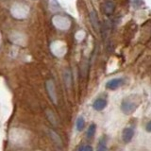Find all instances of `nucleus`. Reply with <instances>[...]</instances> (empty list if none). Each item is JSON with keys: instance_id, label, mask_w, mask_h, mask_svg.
I'll use <instances>...</instances> for the list:
<instances>
[{"instance_id": "f257e3e1", "label": "nucleus", "mask_w": 151, "mask_h": 151, "mask_svg": "<svg viewBox=\"0 0 151 151\" xmlns=\"http://www.w3.org/2000/svg\"><path fill=\"white\" fill-rule=\"evenodd\" d=\"M141 97L138 94H130L125 97L121 103V111L126 115H130L138 109L141 104Z\"/></svg>"}, {"instance_id": "f03ea898", "label": "nucleus", "mask_w": 151, "mask_h": 151, "mask_svg": "<svg viewBox=\"0 0 151 151\" xmlns=\"http://www.w3.org/2000/svg\"><path fill=\"white\" fill-rule=\"evenodd\" d=\"M124 84V78H111L106 83V88L111 91H114V90L120 88L122 85Z\"/></svg>"}, {"instance_id": "7ed1b4c3", "label": "nucleus", "mask_w": 151, "mask_h": 151, "mask_svg": "<svg viewBox=\"0 0 151 151\" xmlns=\"http://www.w3.org/2000/svg\"><path fill=\"white\" fill-rule=\"evenodd\" d=\"M46 91L48 93L50 98L52 99L53 103H57V93H56V89L55 85L52 80H47L46 81Z\"/></svg>"}, {"instance_id": "20e7f679", "label": "nucleus", "mask_w": 151, "mask_h": 151, "mask_svg": "<svg viewBox=\"0 0 151 151\" xmlns=\"http://www.w3.org/2000/svg\"><path fill=\"white\" fill-rule=\"evenodd\" d=\"M134 136V130L131 127H125L122 131V140L124 143L127 144L132 140Z\"/></svg>"}, {"instance_id": "39448f33", "label": "nucleus", "mask_w": 151, "mask_h": 151, "mask_svg": "<svg viewBox=\"0 0 151 151\" xmlns=\"http://www.w3.org/2000/svg\"><path fill=\"white\" fill-rule=\"evenodd\" d=\"M107 104L108 102L105 98H97L96 99V101L93 102V110H96L97 111H101L107 107Z\"/></svg>"}, {"instance_id": "423d86ee", "label": "nucleus", "mask_w": 151, "mask_h": 151, "mask_svg": "<svg viewBox=\"0 0 151 151\" xmlns=\"http://www.w3.org/2000/svg\"><path fill=\"white\" fill-rule=\"evenodd\" d=\"M115 9V4L111 0H107L103 4V11L107 15H111Z\"/></svg>"}, {"instance_id": "0eeeda50", "label": "nucleus", "mask_w": 151, "mask_h": 151, "mask_svg": "<svg viewBox=\"0 0 151 151\" xmlns=\"http://www.w3.org/2000/svg\"><path fill=\"white\" fill-rule=\"evenodd\" d=\"M90 18H91V22H92V25H93V28L96 31H98L99 30V20H98L96 13L94 12H92L91 15H90Z\"/></svg>"}, {"instance_id": "6e6552de", "label": "nucleus", "mask_w": 151, "mask_h": 151, "mask_svg": "<svg viewBox=\"0 0 151 151\" xmlns=\"http://www.w3.org/2000/svg\"><path fill=\"white\" fill-rule=\"evenodd\" d=\"M108 150V146H107V140L106 138H102L99 140L98 145H97V148L96 151H107Z\"/></svg>"}, {"instance_id": "1a4fd4ad", "label": "nucleus", "mask_w": 151, "mask_h": 151, "mask_svg": "<svg viewBox=\"0 0 151 151\" xmlns=\"http://www.w3.org/2000/svg\"><path fill=\"white\" fill-rule=\"evenodd\" d=\"M96 124H91L88 127V130L86 132V136L88 139H91L93 138V137L94 136V134H96Z\"/></svg>"}, {"instance_id": "9d476101", "label": "nucleus", "mask_w": 151, "mask_h": 151, "mask_svg": "<svg viewBox=\"0 0 151 151\" xmlns=\"http://www.w3.org/2000/svg\"><path fill=\"white\" fill-rule=\"evenodd\" d=\"M85 127V120L82 116H79L78 119H77V122H76V127H77L78 131H81L83 130Z\"/></svg>"}, {"instance_id": "9b49d317", "label": "nucleus", "mask_w": 151, "mask_h": 151, "mask_svg": "<svg viewBox=\"0 0 151 151\" xmlns=\"http://www.w3.org/2000/svg\"><path fill=\"white\" fill-rule=\"evenodd\" d=\"M50 136L52 137V139H53V140L55 141V143H56L57 145H61V140H60V136H59L58 134H57L56 132L50 130Z\"/></svg>"}, {"instance_id": "f8f14e48", "label": "nucleus", "mask_w": 151, "mask_h": 151, "mask_svg": "<svg viewBox=\"0 0 151 151\" xmlns=\"http://www.w3.org/2000/svg\"><path fill=\"white\" fill-rule=\"evenodd\" d=\"M71 74L69 71H65L64 73V81H65V84L67 87H70L71 86Z\"/></svg>"}, {"instance_id": "ddd939ff", "label": "nucleus", "mask_w": 151, "mask_h": 151, "mask_svg": "<svg viewBox=\"0 0 151 151\" xmlns=\"http://www.w3.org/2000/svg\"><path fill=\"white\" fill-rule=\"evenodd\" d=\"M46 114H47V118H48V120L52 123L53 125H57V121H56V118H55V115L52 113L50 111H46Z\"/></svg>"}, {"instance_id": "4468645a", "label": "nucleus", "mask_w": 151, "mask_h": 151, "mask_svg": "<svg viewBox=\"0 0 151 151\" xmlns=\"http://www.w3.org/2000/svg\"><path fill=\"white\" fill-rule=\"evenodd\" d=\"M78 151H93V147L91 145H82L78 148Z\"/></svg>"}, {"instance_id": "2eb2a0df", "label": "nucleus", "mask_w": 151, "mask_h": 151, "mask_svg": "<svg viewBox=\"0 0 151 151\" xmlns=\"http://www.w3.org/2000/svg\"><path fill=\"white\" fill-rule=\"evenodd\" d=\"M145 130L147 131V132H150L151 133V120L146 124V126H145Z\"/></svg>"}]
</instances>
